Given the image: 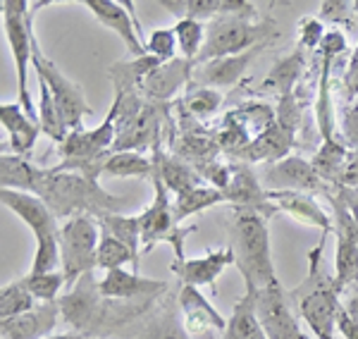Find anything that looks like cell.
I'll use <instances>...</instances> for the list:
<instances>
[{
  "instance_id": "cell-52",
  "label": "cell",
  "mask_w": 358,
  "mask_h": 339,
  "mask_svg": "<svg viewBox=\"0 0 358 339\" xmlns=\"http://www.w3.org/2000/svg\"><path fill=\"white\" fill-rule=\"evenodd\" d=\"M301 339H310V337L308 335H301Z\"/></svg>"
},
{
  "instance_id": "cell-9",
  "label": "cell",
  "mask_w": 358,
  "mask_h": 339,
  "mask_svg": "<svg viewBox=\"0 0 358 339\" xmlns=\"http://www.w3.org/2000/svg\"><path fill=\"white\" fill-rule=\"evenodd\" d=\"M31 67L36 70V77L48 84L65 129L67 131L84 129V117L94 115V108H91L89 101H86L82 86L74 84L72 79H69L67 74L50 60V57H45L38 41H34V65Z\"/></svg>"
},
{
  "instance_id": "cell-50",
  "label": "cell",
  "mask_w": 358,
  "mask_h": 339,
  "mask_svg": "<svg viewBox=\"0 0 358 339\" xmlns=\"http://www.w3.org/2000/svg\"><path fill=\"white\" fill-rule=\"evenodd\" d=\"M354 17H356V22H358V0L354 3Z\"/></svg>"
},
{
  "instance_id": "cell-44",
  "label": "cell",
  "mask_w": 358,
  "mask_h": 339,
  "mask_svg": "<svg viewBox=\"0 0 358 339\" xmlns=\"http://www.w3.org/2000/svg\"><path fill=\"white\" fill-rule=\"evenodd\" d=\"M344 94L349 101H358V45L354 48V53H351V60H349V67H346L344 72Z\"/></svg>"
},
{
  "instance_id": "cell-4",
  "label": "cell",
  "mask_w": 358,
  "mask_h": 339,
  "mask_svg": "<svg viewBox=\"0 0 358 339\" xmlns=\"http://www.w3.org/2000/svg\"><path fill=\"white\" fill-rule=\"evenodd\" d=\"M0 201L8 210H13L36 237V251L29 273H55L62 270L60 258V225L53 210L45 205L43 199L29 192H15V189H0Z\"/></svg>"
},
{
  "instance_id": "cell-39",
  "label": "cell",
  "mask_w": 358,
  "mask_h": 339,
  "mask_svg": "<svg viewBox=\"0 0 358 339\" xmlns=\"http://www.w3.org/2000/svg\"><path fill=\"white\" fill-rule=\"evenodd\" d=\"M220 103H222L220 91L208 89V86H192V91L184 96L182 106H184V110L192 115V117L208 120L220 110Z\"/></svg>"
},
{
  "instance_id": "cell-32",
  "label": "cell",
  "mask_w": 358,
  "mask_h": 339,
  "mask_svg": "<svg viewBox=\"0 0 358 339\" xmlns=\"http://www.w3.org/2000/svg\"><path fill=\"white\" fill-rule=\"evenodd\" d=\"M217 203H224L222 189L213 187V184H201V187L179 194L177 201L172 203V208H175L177 222L179 225H184L187 217L196 215V212H203V210L213 208V205H217Z\"/></svg>"
},
{
  "instance_id": "cell-12",
  "label": "cell",
  "mask_w": 358,
  "mask_h": 339,
  "mask_svg": "<svg viewBox=\"0 0 358 339\" xmlns=\"http://www.w3.org/2000/svg\"><path fill=\"white\" fill-rule=\"evenodd\" d=\"M292 306L289 291H285L280 280L256 289V315L268 339H301L303 332L299 330V320Z\"/></svg>"
},
{
  "instance_id": "cell-43",
  "label": "cell",
  "mask_w": 358,
  "mask_h": 339,
  "mask_svg": "<svg viewBox=\"0 0 358 339\" xmlns=\"http://www.w3.org/2000/svg\"><path fill=\"white\" fill-rule=\"evenodd\" d=\"M342 134H344V143L351 146V151L358 148V101L346 103L342 108Z\"/></svg>"
},
{
  "instance_id": "cell-17",
  "label": "cell",
  "mask_w": 358,
  "mask_h": 339,
  "mask_svg": "<svg viewBox=\"0 0 358 339\" xmlns=\"http://www.w3.org/2000/svg\"><path fill=\"white\" fill-rule=\"evenodd\" d=\"M229 266H234V251L232 246H222L217 251H208L201 258H175L172 273L179 277V282L187 287H215V280Z\"/></svg>"
},
{
  "instance_id": "cell-25",
  "label": "cell",
  "mask_w": 358,
  "mask_h": 339,
  "mask_svg": "<svg viewBox=\"0 0 358 339\" xmlns=\"http://www.w3.org/2000/svg\"><path fill=\"white\" fill-rule=\"evenodd\" d=\"M153 163L155 175L163 180L167 192H175L177 196L203 184V177L199 175V170L194 165H189L187 160H182L179 156H170V153L160 151V141L153 146Z\"/></svg>"
},
{
  "instance_id": "cell-5",
  "label": "cell",
  "mask_w": 358,
  "mask_h": 339,
  "mask_svg": "<svg viewBox=\"0 0 358 339\" xmlns=\"http://www.w3.org/2000/svg\"><path fill=\"white\" fill-rule=\"evenodd\" d=\"M275 38H280V27L270 17H261V20L239 15L215 17L206 24V45L194 65L199 67L217 57L246 53L258 45L273 43Z\"/></svg>"
},
{
  "instance_id": "cell-19",
  "label": "cell",
  "mask_w": 358,
  "mask_h": 339,
  "mask_svg": "<svg viewBox=\"0 0 358 339\" xmlns=\"http://www.w3.org/2000/svg\"><path fill=\"white\" fill-rule=\"evenodd\" d=\"M177 308V301H160V306H151V311L136 320L127 335L129 339H194L184 327L182 313Z\"/></svg>"
},
{
  "instance_id": "cell-48",
  "label": "cell",
  "mask_w": 358,
  "mask_h": 339,
  "mask_svg": "<svg viewBox=\"0 0 358 339\" xmlns=\"http://www.w3.org/2000/svg\"><path fill=\"white\" fill-rule=\"evenodd\" d=\"M337 194L342 196V201L349 208L351 217H354L356 227H358V189H349V187H337Z\"/></svg>"
},
{
  "instance_id": "cell-40",
  "label": "cell",
  "mask_w": 358,
  "mask_h": 339,
  "mask_svg": "<svg viewBox=\"0 0 358 339\" xmlns=\"http://www.w3.org/2000/svg\"><path fill=\"white\" fill-rule=\"evenodd\" d=\"M146 53L158 57L160 62H172L179 57L175 29H153L146 36Z\"/></svg>"
},
{
  "instance_id": "cell-26",
  "label": "cell",
  "mask_w": 358,
  "mask_h": 339,
  "mask_svg": "<svg viewBox=\"0 0 358 339\" xmlns=\"http://www.w3.org/2000/svg\"><path fill=\"white\" fill-rule=\"evenodd\" d=\"M222 339H268L256 315V289L246 287L244 296L234 303Z\"/></svg>"
},
{
  "instance_id": "cell-13",
  "label": "cell",
  "mask_w": 358,
  "mask_h": 339,
  "mask_svg": "<svg viewBox=\"0 0 358 339\" xmlns=\"http://www.w3.org/2000/svg\"><path fill=\"white\" fill-rule=\"evenodd\" d=\"M82 5L101 22L103 27L113 29L124 41V48L131 57H146V41L136 29L134 3H115V0H82Z\"/></svg>"
},
{
  "instance_id": "cell-27",
  "label": "cell",
  "mask_w": 358,
  "mask_h": 339,
  "mask_svg": "<svg viewBox=\"0 0 358 339\" xmlns=\"http://www.w3.org/2000/svg\"><path fill=\"white\" fill-rule=\"evenodd\" d=\"M177 10H184L182 17H192V20H215V17L239 15V17H258V8L248 0H184V3H172ZM179 17V20H182Z\"/></svg>"
},
{
  "instance_id": "cell-21",
  "label": "cell",
  "mask_w": 358,
  "mask_h": 339,
  "mask_svg": "<svg viewBox=\"0 0 358 339\" xmlns=\"http://www.w3.org/2000/svg\"><path fill=\"white\" fill-rule=\"evenodd\" d=\"M294 141H296V134L289 129H285L280 122H275L273 127H268L263 134H258L248 146L239 148L234 151L232 156L239 158V163H265V165H273L280 163L289 156Z\"/></svg>"
},
{
  "instance_id": "cell-6",
  "label": "cell",
  "mask_w": 358,
  "mask_h": 339,
  "mask_svg": "<svg viewBox=\"0 0 358 339\" xmlns=\"http://www.w3.org/2000/svg\"><path fill=\"white\" fill-rule=\"evenodd\" d=\"M117 139V101H113L108 117L96 129L67 131L62 143H57L60 163L57 172H79L91 180H101L106 160L113 153V143Z\"/></svg>"
},
{
  "instance_id": "cell-16",
  "label": "cell",
  "mask_w": 358,
  "mask_h": 339,
  "mask_svg": "<svg viewBox=\"0 0 358 339\" xmlns=\"http://www.w3.org/2000/svg\"><path fill=\"white\" fill-rule=\"evenodd\" d=\"M101 294L110 301H124V303H146L158 301L167 291V284L160 280L141 277L138 273H127L124 268L110 270L98 280Z\"/></svg>"
},
{
  "instance_id": "cell-37",
  "label": "cell",
  "mask_w": 358,
  "mask_h": 339,
  "mask_svg": "<svg viewBox=\"0 0 358 339\" xmlns=\"http://www.w3.org/2000/svg\"><path fill=\"white\" fill-rule=\"evenodd\" d=\"M38 94H41V99H38V124H41V131L55 143H62V139L67 136V129L60 120V113H57L53 94H50L48 84L43 79H38Z\"/></svg>"
},
{
  "instance_id": "cell-41",
  "label": "cell",
  "mask_w": 358,
  "mask_h": 339,
  "mask_svg": "<svg viewBox=\"0 0 358 339\" xmlns=\"http://www.w3.org/2000/svg\"><path fill=\"white\" fill-rule=\"evenodd\" d=\"M322 20L330 22V24L349 27L351 22H356L354 3H349V0H325V3H320V22Z\"/></svg>"
},
{
  "instance_id": "cell-38",
  "label": "cell",
  "mask_w": 358,
  "mask_h": 339,
  "mask_svg": "<svg viewBox=\"0 0 358 339\" xmlns=\"http://www.w3.org/2000/svg\"><path fill=\"white\" fill-rule=\"evenodd\" d=\"M27 284V289L31 291L34 298L41 303H55L60 301V291L62 287H67V280H65V273L62 270H55V273H29L27 277H22Z\"/></svg>"
},
{
  "instance_id": "cell-30",
  "label": "cell",
  "mask_w": 358,
  "mask_h": 339,
  "mask_svg": "<svg viewBox=\"0 0 358 339\" xmlns=\"http://www.w3.org/2000/svg\"><path fill=\"white\" fill-rule=\"evenodd\" d=\"M303 70H306L303 50H296V53L282 57L273 70L268 72V77L263 79L261 86L265 91H277L280 96H289L294 94V89H296V82L303 74Z\"/></svg>"
},
{
  "instance_id": "cell-7",
  "label": "cell",
  "mask_w": 358,
  "mask_h": 339,
  "mask_svg": "<svg viewBox=\"0 0 358 339\" xmlns=\"http://www.w3.org/2000/svg\"><path fill=\"white\" fill-rule=\"evenodd\" d=\"M48 3H27V0H3V27H5V38L10 43V55L15 60L17 70V99L20 106L24 108V113L31 120L38 122V106H34L31 94H29V65H34V17L36 10L45 8Z\"/></svg>"
},
{
  "instance_id": "cell-49",
  "label": "cell",
  "mask_w": 358,
  "mask_h": 339,
  "mask_svg": "<svg viewBox=\"0 0 358 339\" xmlns=\"http://www.w3.org/2000/svg\"><path fill=\"white\" fill-rule=\"evenodd\" d=\"M45 339H89V335H82V332H62V335H50Z\"/></svg>"
},
{
  "instance_id": "cell-10",
  "label": "cell",
  "mask_w": 358,
  "mask_h": 339,
  "mask_svg": "<svg viewBox=\"0 0 358 339\" xmlns=\"http://www.w3.org/2000/svg\"><path fill=\"white\" fill-rule=\"evenodd\" d=\"M151 180H153L155 196H153V203L141 212V234H143L141 249H143V254H148V251L165 241V244L172 246L175 258H187L184 256V239H187L189 234H194L196 227L179 225L163 180H160L158 175H153Z\"/></svg>"
},
{
  "instance_id": "cell-33",
  "label": "cell",
  "mask_w": 358,
  "mask_h": 339,
  "mask_svg": "<svg viewBox=\"0 0 358 339\" xmlns=\"http://www.w3.org/2000/svg\"><path fill=\"white\" fill-rule=\"evenodd\" d=\"M106 177H153L155 163L153 158L143 156L138 151H117L110 153L103 168Z\"/></svg>"
},
{
  "instance_id": "cell-23",
  "label": "cell",
  "mask_w": 358,
  "mask_h": 339,
  "mask_svg": "<svg viewBox=\"0 0 358 339\" xmlns=\"http://www.w3.org/2000/svg\"><path fill=\"white\" fill-rule=\"evenodd\" d=\"M0 122L10 134V143H5L3 153H8L10 148V153H15V156H31L38 134H41V124L29 117L20 103H0Z\"/></svg>"
},
{
  "instance_id": "cell-8",
  "label": "cell",
  "mask_w": 358,
  "mask_h": 339,
  "mask_svg": "<svg viewBox=\"0 0 358 339\" xmlns=\"http://www.w3.org/2000/svg\"><path fill=\"white\" fill-rule=\"evenodd\" d=\"M98 244H101V225L91 215H74L60 225V258L62 273L67 280V291L98 268Z\"/></svg>"
},
{
  "instance_id": "cell-2",
  "label": "cell",
  "mask_w": 358,
  "mask_h": 339,
  "mask_svg": "<svg viewBox=\"0 0 358 339\" xmlns=\"http://www.w3.org/2000/svg\"><path fill=\"white\" fill-rule=\"evenodd\" d=\"M330 234H322L315 249L308 251V273L306 280L289 291L292 303H296L299 315L306 320L315 339H334L337 330V315L342 308V289L334 282V277L322 270V251H325V241Z\"/></svg>"
},
{
  "instance_id": "cell-51",
  "label": "cell",
  "mask_w": 358,
  "mask_h": 339,
  "mask_svg": "<svg viewBox=\"0 0 358 339\" xmlns=\"http://www.w3.org/2000/svg\"><path fill=\"white\" fill-rule=\"evenodd\" d=\"M196 339H217V335H203V337H196Z\"/></svg>"
},
{
  "instance_id": "cell-22",
  "label": "cell",
  "mask_w": 358,
  "mask_h": 339,
  "mask_svg": "<svg viewBox=\"0 0 358 339\" xmlns=\"http://www.w3.org/2000/svg\"><path fill=\"white\" fill-rule=\"evenodd\" d=\"M194 62L184 60V57H175L172 62H165L158 70H153L143 79L141 96L148 103H165L177 94L182 86H187L194 77Z\"/></svg>"
},
{
  "instance_id": "cell-14",
  "label": "cell",
  "mask_w": 358,
  "mask_h": 339,
  "mask_svg": "<svg viewBox=\"0 0 358 339\" xmlns=\"http://www.w3.org/2000/svg\"><path fill=\"white\" fill-rule=\"evenodd\" d=\"M222 192L224 203L232 205L234 210H258L268 217L277 212L268 199V189L263 187V182H258V175L248 163H232V177Z\"/></svg>"
},
{
  "instance_id": "cell-11",
  "label": "cell",
  "mask_w": 358,
  "mask_h": 339,
  "mask_svg": "<svg viewBox=\"0 0 358 339\" xmlns=\"http://www.w3.org/2000/svg\"><path fill=\"white\" fill-rule=\"evenodd\" d=\"M261 182L268 192H303L327 201L334 196L332 184L322 180L315 172L313 163H308L301 156H287L280 163L268 165L261 175Z\"/></svg>"
},
{
  "instance_id": "cell-29",
  "label": "cell",
  "mask_w": 358,
  "mask_h": 339,
  "mask_svg": "<svg viewBox=\"0 0 358 339\" xmlns=\"http://www.w3.org/2000/svg\"><path fill=\"white\" fill-rule=\"evenodd\" d=\"M41 168L34 165L29 158L3 153L0 156V189H15V192H34Z\"/></svg>"
},
{
  "instance_id": "cell-42",
  "label": "cell",
  "mask_w": 358,
  "mask_h": 339,
  "mask_svg": "<svg viewBox=\"0 0 358 339\" xmlns=\"http://www.w3.org/2000/svg\"><path fill=\"white\" fill-rule=\"evenodd\" d=\"M325 27H322L320 20L315 17H303L299 22V45L301 50H313V48H320L322 38H325Z\"/></svg>"
},
{
  "instance_id": "cell-34",
  "label": "cell",
  "mask_w": 358,
  "mask_h": 339,
  "mask_svg": "<svg viewBox=\"0 0 358 339\" xmlns=\"http://www.w3.org/2000/svg\"><path fill=\"white\" fill-rule=\"evenodd\" d=\"M36 308V298L27 289L24 280H13L0 289V320H10Z\"/></svg>"
},
{
  "instance_id": "cell-15",
  "label": "cell",
  "mask_w": 358,
  "mask_h": 339,
  "mask_svg": "<svg viewBox=\"0 0 358 339\" xmlns=\"http://www.w3.org/2000/svg\"><path fill=\"white\" fill-rule=\"evenodd\" d=\"M177 306L179 313H182L184 327L194 339L203 335H222L224 327H227V318L220 315V311L201 294L199 287L182 284L177 294Z\"/></svg>"
},
{
  "instance_id": "cell-3",
  "label": "cell",
  "mask_w": 358,
  "mask_h": 339,
  "mask_svg": "<svg viewBox=\"0 0 358 339\" xmlns=\"http://www.w3.org/2000/svg\"><path fill=\"white\" fill-rule=\"evenodd\" d=\"M268 222L270 217L258 210H234L229 222V246L234 251V266L244 277V287L251 289H263L277 280Z\"/></svg>"
},
{
  "instance_id": "cell-45",
  "label": "cell",
  "mask_w": 358,
  "mask_h": 339,
  "mask_svg": "<svg viewBox=\"0 0 358 339\" xmlns=\"http://www.w3.org/2000/svg\"><path fill=\"white\" fill-rule=\"evenodd\" d=\"M339 298H342L344 313L349 315V318L358 325V282L344 287L342 294H339Z\"/></svg>"
},
{
  "instance_id": "cell-24",
  "label": "cell",
  "mask_w": 358,
  "mask_h": 339,
  "mask_svg": "<svg viewBox=\"0 0 358 339\" xmlns=\"http://www.w3.org/2000/svg\"><path fill=\"white\" fill-rule=\"evenodd\" d=\"M60 303H41L34 311L17 315L10 320H0V335L3 339H45L55 330L60 318Z\"/></svg>"
},
{
  "instance_id": "cell-36",
  "label": "cell",
  "mask_w": 358,
  "mask_h": 339,
  "mask_svg": "<svg viewBox=\"0 0 358 339\" xmlns=\"http://www.w3.org/2000/svg\"><path fill=\"white\" fill-rule=\"evenodd\" d=\"M172 29H175V36H177L179 57L196 62V57L201 55V50L206 45V24L199 20H192V17H182Z\"/></svg>"
},
{
  "instance_id": "cell-20",
  "label": "cell",
  "mask_w": 358,
  "mask_h": 339,
  "mask_svg": "<svg viewBox=\"0 0 358 339\" xmlns=\"http://www.w3.org/2000/svg\"><path fill=\"white\" fill-rule=\"evenodd\" d=\"M270 203L275 205L277 212H287L294 220H299L301 225L317 227L322 234H332L334 232V220L325 212V208L320 205V201L310 194L303 192H268Z\"/></svg>"
},
{
  "instance_id": "cell-31",
  "label": "cell",
  "mask_w": 358,
  "mask_h": 339,
  "mask_svg": "<svg viewBox=\"0 0 358 339\" xmlns=\"http://www.w3.org/2000/svg\"><path fill=\"white\" fill-rule=\"evenodd\" d=\"M98 225L103 232L113 234L115 239H120L127 249L141 261V244H143V234H141V215H122V212H110V215L98 217Z\"/></svg>"
},
{
  "instance_id": "cell-53",
  "label": "cell",
  "mask_w": 358,
  "mask_h": 339,
  "mask_svg": "<svg viewBox=\"0 0 358 339\" xmlns=\"http://www.w3.org/2000/svg\"><path fill=\"white\" fill-rule=\"evenodd\" d=\"M89 339H98V337H89Z\"/></svg>"
},
{
  "instance_id": "cell-28",
  "label": "cell",
  "mask_w": 358,
  "mask_h": 339,
  "mask_svg": "<svg viewBox=\"0 0 358 339\" xmlns=\"http://www.w3.org/2000/svg\"><path fill=\"white\" fill-rule=\"evenodd\" d=\"M349 156H351V148H346V143L337 139H325L322 146L315 151L310 163H313L315 172L322 180L337 189V187H342V177H344L346 163H349Z\"/></svg>"
},
{
  "instance_id": "cell-18",
  "label": "cell",
  "mask_w": 358,
  "mask_h": 339,
  "mask_svg": "<svg viewBox=\"0 0 358 339\" xmlns=\"http://www.w3.org/2000/svg\"><path fill=\"white\" fill-rule=\"evenodd\" d=\"M268 45L270 43L251 48V50H246V53L217 57V60H210V62H206V65L194 67L192 82L199 86H208V89H229V86H234L244 77L246 70L251 67V62L256 60V55L268 48Z\"/></svg>"
},
{
  "instance_id": "cell-47",
  "label": "cell",
  "mask_w": 358,
  "mask_h": 339,
  "mask_svg": "<svg viewBox=\"0 0 358 339\" xmlns=\"http://www.w3.org/2000/svg\"><path fill=\"white\" fill-rule=\"evenodd\" d=\"M337 332H339V337H344V339H358V325L344 313V308H339V315H337Z\"/></svg>"
},
{
  "instance_id": "cell-46",
  "label": "cell",
  "mask_w": 358,
  "mask_h": 339,
  "mask_svg": "<svg viewBox=\"0 0 358 339\" xmlns=\"http://www.w3.org/2000/svg\"><path fill=\"white\" fill-rule=\"evenodd\" d=\"M342 187L358 189V148L351 151V156H349V163H346V170L342 177Z\"/></svg>"
},
{
  "instance_id": "cell-35",
  "label": "cell",
  "mask_w": 358,
  "mask_h": 339,
  "mask_svg": "<svg viewBox=\"0 0 358 339\" xmlns=\"http://www.w3.org/2000/svg\"><path fill=\"white\" fill-rule=\"evenodd\" d=\"M127 263H131V273H138V258L131 254L129 249L120 239H115L113 234L101 229V244H98V268L110 273V270L124 268Z\"/></svg>"
},
{
  "instance_id": "cell-1",
  "label": "cell",
  "mask_w": 358,
  "mask_h": 339,
  "mask_svg": "<svg viewBox=\"0 0 358 339\" xmlns=\"http://www.w3.org/2000/svg\"><path fill=\"white\" fill-rule=\"evenodd\" d=\"M31 194L45 201L57 220H69L74 215H91L98 220L110 212H122L127 205V199L106 192L98 180L53 168H41Z\"/></svg>"
}]
</instances>
